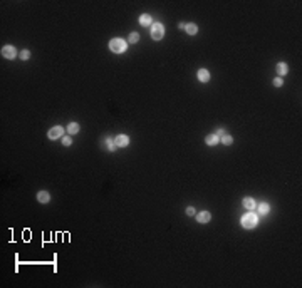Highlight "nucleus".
I'll return each mask as SVG.
<instances>
[{"label": "nucleus", "mask_w": 302, "mask_h": 288, "mask_svg": "<svg viewBox=\"0 0 302 288\" xmlns=\"http://www.w3.org/2000/svg\"><path fill=\"white\" fill-rule=\"evenodd\" d=\"M62 134H64V127L56 126V127H52L51 131H49V137H51V139H57V137H62Z\"/></svg>", "instance_id": "nucleus-5"}, {"label": "nucleus", "mask_w": 302, "mask_h": 288, "mask_svg": "<svg viewBox=\"0 0 302 288\" xmlns=\"http://www.w3.org/2000/svg\"><path fill=\"white\" fill-rule=\"evenodd\" d=\"M114 144H116V146H119V147H126L129 144V137L124 136V134H119V136H116Z\"/></svg>", "instance_id": "nucleus-6"}, {"label": "nucleus", "mask_w": 302, "mask_h": 288, "mask_svg": "<svg viewBox=\"0 0 302 288\" xmlns=\"http://www.w3.org/2000/svg\"><path fill=\"white\" fill-rule=\"evenodd\" d=\"M205 141H206L208 146H215V144H218V136L217 134H210V136H206Z\"/></svg>", "instance_id": "nucleus-12"}, {"label": "nucleus", "mask_w": 302, "mask_h": 288, "mask_svg": "<svg viewBox=\"0 0 302 288\" xmlns=\"http://www.w3.org/2000/svg\"><path fill=\"white\" fill-rule=\"evenodd\" d=\"M20 57H22V59H24V60H27V59H29V57H30V52L25 49V50H22V52H20Z\"/></svg>", "instance_id": "nucleus-20"}, {"label": "nucleus", "mask_w": 302, "mask_h": 288, "mask_svg": "<svg viewBox=\"0 0 302 288\" xmlns=\"http://www.w3.org/2000/svg\"><path fill=\"white\" fill-rule=\"evenodd\" d=\"M277 72L280 75H285L287 72H289V65H287L285 62H279V64H277Z\"/></svg>", "instance_id": "nucleus-11"}, {"label": "nucleus", "mask_w": 302, "mask_h": 288, "mask_svg": "<svg viewBox=\"0 0 302 288\" xmlns=\"http://www.w3.org/2000/svg\"><path fill=\"white\" fill-rule=\"evenodd\" d=\"M196 219H198V221H200V223H208L210 219H211V214H210V211H201V213H198Z\"/></svg>", "instance_id": "nucleus-8"}, {"label": "nucleus", "mask_w": 302, "mask_h": 288, "mask_svg": "<svg viewBox=\"0 0 302 288\" xmlns=\"http://www.w3.org/2000/svg\"><path fill=\"white\" fill-rule=\"evenodd\" d=\"M282 82H284V80H282L280 77H277L275 80H274V85H277V87H280V85H282Z\"/></svg>", "instance_id": "nucleus-23"}, {"label": "nucleus", "mask_w": 302, "mask_h": 288, "mask_svg": "<svg viewBox=\"0 0 302 288\" xmlns=\"http://www.w3.org/2000/svg\"><path fill=\"white\" fill-rule=\"evenodd\" d=\"M220 141H222V144H225V146H230V144L233 142V137L232 136H222Z\"/></svg>", "instance_id": "nucleus-17"}, {"label": "nucleus", "mask_w": 302, "mask_h": 288, "mask_svg": "<svg viewBox=\"0 0 302 288\" xmlns=\"http://www.w3.org/2000/svg\"><path fill=\"white\" fill-rule=\"evenodd\" d=\"M198 80H200V82H208L210 80V72L206 69H200L198 70Z\"/></svg>", "instance_id": "nucleus-7"}, {"label": "nucleus", "mask_w": 302, "mask_h": 288, "mask_svg": "<svg viewBox=\"0 0 302 288\" xmlns=\"http://www.w3.org/2000/svg\"><path fill=\"white\" fill-rule=\"evenodd\" d=\"M128 47V44L124 42L123 39H112L109 42V50H112L114 54H123Z\"/></svg>", "instance_id": "nucleus-2"}, {"label": "nucleus", "mask_w": 302, "mask_h": 288, "mask_svg": "<svg viewBox=\"0 0 302 288\" xmlns=\"http://www.w3.org/2000/svg\"><path fill=\"white\" fill-rule=\"evenodd\" d=\"M139 24H141L143 27L151 25V15H148V13H143V15L139 17Z\"/></svg>", "instance_id": "nucleus-10"}, {"label": "nucleus", "mask_w": 302, "mask_h": 288, "mask_svg": "<svg viewBox=\"0 0 302 288\" xmlns=\"http://www.w3.org/2000/svg\"><path fill=\"white\" fill-rule=\"evenodd\" d=\"M259 211H260V214H267L269 211H270V208H269L267 203H262V204L259 206Z\"/></svg>", "instance_id": "nucleus-16"}, {"label": "nucleus", "mask_w": 302, "mask_h": 288, "mask_svg": "<svg viewBox=\"0 0 302 288\" xmlns=\"http://www.w3.org/2000/svg\"><path fill=\"white\" fill-rule=\"evenodd\" d=\"M151 37L155 40H161L165 37V25L160 24V22H156V24L151 25Z\"/></svg>", "instance_id": "nucleus-3"}, {"label": "nucleus", "mask_w": 302, "mask_h": 288, "mask_svg": "<svg viewBox=\"0 0 302 288\" xmlns=\"http://www.w3.org/2000/svg\"><path fill=\"white\" fill-rule=\"evenodd\" d=\"M257 223H259V218H257V214L254 213H247L242 216V226L247 228V229H252L257 226Z\"/></svg>", "instance_id": "nucleus-1"}, {"label": "nucleus", "mask_w": 302, "mask_h": 288, "mask_svg": "<svg viewBox=\"0 0 302 288\" xmlns=\"http://www.w3.org/2000/svg\"><path fill=\"white\" fill-rule=\"evenodd\" d=\"M2 55L5 57V59H13V57L17 55V50L12 46H5L2 49Z\"/></svg>", "instance_id": "nucleus-4"}, {"label": "nucleus", "mask_w": 302, "mask_h": 288, "mask_svg": "<svg viewBox=\"0 0 302 288\" xmlns=\"http://www.w3.org/2000/svg\"><path fill=\"white\" fill-rule=\"evenodd\" d=\"M62 144H64V146H71V144H72V139H71L69 136H64L62 137Z\"/></svg>", "instance_id": "nucleus-19"}, {"label": "nucleus", "mask_w": 302, "mask_h": 288, "mask_svg": "<svg viewBox=\"0 0 302 288\" xmlns=\"http://www.w3.org/2000/svg\"><path fill=\"white\" fill-rule=\"evenodd\" d=\"M67 132L69 134H77L79 132V124L77 122H71L67 126Z\"/></svg>", "instance_id": "nucleus-13"}, {"label": "nucleus", "mask_w": 302, "mask_h": 288, "mask_svg": "<svg viewBox=\"0 0 302 288\" xmlns=\"http://www.w3.org/2000/svg\"><path fill=\"white\" fill-rule=\"evenodd\" d=\"M217 136H223V129H218V131H217Z\"/></svg>", "instance_id": "nucleus-24"}, {"label": "nucleus", "mask_w": 302, "mask_h": 288, "mask_svg": "<svg viewBox=\"0 0 302 288\" xmlns=\"http://www.w3.org/2000/svg\"><path fill=\"white\" fill-rule=\"evenodd\" d=\"M37 199H39V203H44V204H46V203L51 201V194H49L47 191H39L37 193Z\"/></svg>", "instance_id": "nucleus-9"}, {"label": "nucleus", "mask_w": 302, "mask_h": 288, "mask_svg": "<svg viewBox=\"0 0 302 288\" xmlns=\"http://www.w3.org/2000/svg\"><path fill=\"white\" fill-rule=\"evenodd\" d=\"M243 206H245L247 209H254L257 204H255V201L252 199V198H245V199H243Z\"/></svg>", "instance_id": "nucleus-14"}, {"label": "nucleus", "mask_w": 302, "mask_h": 288, "mask_svg": "<svg viewBox=\"0 0 302 288\" xmlns=\"http://www.w3.org/2000/svg\"><path fill=\"white\" fill-rule=\"evenodd\" d=\"M185 30H186L190 35H195L196 32H198V27L195 25V24H186V27H185Z\"/></svg>", "instance_id": "nucleus-15"}, {"label": "nucleus", "mask_w": 302, "mask_h": 288, "mask_svg": "<svg viewBox=\"0 0 302 288\" xmlns=\"http://www.w3.org/2000/svg\"><path fill=\"white\" fill-rule=\"evenodd\" d=\"M186 214L193 216V214H195V208H193V206H188V208H186Z\"/></svg>", "instance_id": "nucleus-22"}, {"label": "nucleus", "mask_w": 302, "mask_h": 288, "mask_svg": "<svg viewBox=\"0 0 302 288\" xmlns=\"http://www.w3.org/2000/svg\"><path fill=\"white\" fill-rule=\"evenodd\" d=\"M129 44H136L138 42V40H139V35L136 34V32H133V34H129Z\"/></svg>", "instance_id": "nucleus-18"}, {"label": "nucleus", "mask_w": 302, "mask_h": 288, "mask_svg": "<svg viewBox=\"0 0 302 288\" xmlns=\"http://www.w3.org/2000/svg\"><path fill=\"white\" fill-rule=\"evenodd\" d=\"M107 149H109V151H114V149H116V144H114V141L107 139Z\"/></svg>", "instance_id": "nucleus-21"}]
</instances>
